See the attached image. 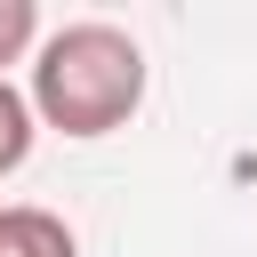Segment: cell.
I'll return each instance as SVG.
<instances>
[{"mask_svg":"<svg viewBox=\"0 0 257 257\" xmlns=\"http://www.w3.org/2000/svg\"><path fill=\"white\" fill-rule=\"evenodd\" d=\"M145 104V48L120 24H64L32 56V120L64 137H112Z\"/></svg>","mask_w":257,"mask_h":257,"instance_id":"6da1fadb","label":"cell"},{"mask_svg":"<svg viewBox=\"0 0 257 257\" xmlns=\"http://www.w3.org/2000/svg\"><path fill=\"white\" fill-rule=\"evenodd\" d=\"M0 257H80L72 225L56 209H32V201H8L0 209Z\"/></svg>","mask_w":257,"mask_h":257,"instance_id":"7a4b0ae2","label":"cell"},{"mask_svg":"<svg viewBox=\"0 0 257 257\" xmlns=\"http://www.w3.org/2000/svg\"><path fill=\"white\" fill-rule=\"evenodd\" d=\"M24 153H32V96L0 80V177L24 169Z\"/></svg>","mask_w":257,"mask_h":257,"instance_id":"3957f363","label":"cell"},{"mask_svg":"<svg viewBox=\"0 0 257 257\" xmlns=\"http://www.w3.org/2000/svg\"><path fill=\"white\" fill-rule=\"evenodd\" d=\"M32 40H40V8L32 0H0V64H24Z\"/></svg>","mask_w":257,"mask_h":257,"instance_id":"277c9868","label":"cell"}]
</instances>
